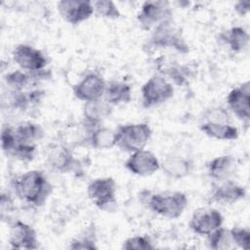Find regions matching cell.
I'll return each mask as SVG.
<instances>
[{"mask_svg":"<svg viewBox=\"0 0 250 250\" xmlns=\"http://www.w3.org/2000/svg\"><path fill=\"white\" fill-rule=\"evenodd\" d=\"M9 245L12 249H37L39 241L35 229L21 220L10 222L9 229Z\"/></svg>","mask_w":250,"mask_h":250,"instance_id":"14","label":"cell"},{"mask_svg":"<svg viewBox=\"0 0 250 250\" xmlns=\"http://www.w3.org/2000/svg\"><path fill=\"white\" fill-rule=\"evenodd\" d=\"M112 106L104 99L86 102L82 109V122L90 129L103 125L104 121L110 116Z\"/></svg>","mask_w":250,"mask_h":250,"instance_id":"19","label":"cell"},{"mask_svg":"<svg viewBox=\"0 0 250 250\" xmlns=\"http://www.w3.org/2000/svg\"><path fill=\"white\" fill-rule=\"evenodd\" d=\"M125 169L139 177H149L160 170V161L156 155L147 149L130 153L124 161Z\"/></svg>","mask_w":250,"mask_h":250,"instance_id":"12","label":"cell"},{"mask_svg":"<svg viewBox=\"0 0 250 250\" xmlns=\"http://www.w3.org/2000/svg\"><path fill=\"white\" fill-rule=\"evenodd\" d=\"M206 244L213 250H228L234 247L229 229L223 226L206 235Z\"/></svg>","mask_w":250,"mask_h":250,"instance_id":"26","label":"cell"},{"mask_svg":"<svg viewBox=\"0 0 250 250\" xmlns=\"http://www.w3.org/2000/svg\"><path fill=\"white\" fill-rule=\"evenodd\" d=\"M219 37L231 52L236 54L244 52L249 46V33L242 26H231L221 32Z\"/></svg>","mask_w":250,"mask_h":250,"instance_id":"22","label":"cell"},{"mask_svg":"<svg viewBox=\"0 0 250 250\" xmlns=\"http://www.w3.org/2000/svg\"><path fill=\"white\" fill-rule=\"evenodd\" d=\"M122 249L126 250H150L155 246L148 235H134L126 238L122 242Z\"/></svg>","mask_w":250,"mask_h":250,"instance_id":"30","label":"cell"},{"mask_svg":"<svg viewBox=\"0 0 250 250\" xmlns=\"http://www.w3.org/2000/svg\"><path fill=\"white\" fill-rule=\"evenodd\" d=\"M18 144L15 127L10 126L9 124H4L1 129V147L4 154L10 156L16 145Z\"/></svg>","mask_w":250,"mask_h":250,"instance_id":"32","label":"cell"},{"mask_svg":"<svg viewBox=\"0 0 250 250\" xmlns=\"http://www.w3.org/2000/svg\"><path fill=\"white\" fill-rule=\"evenodd\" d=\"M12 59L20 69L26 72L45 69L48 64V59L41 50L24 43L15 46L12 51Z\"/></svg>","mask_w":250,"mask_h":250,"instance_id":"9","label":"cell"},{"mask_svg":"<svg viewBox=\"0 0 250 250\" xmlns=\"http://www.w3.org/2000/svg\"><path fill=\"white\" fill-rule=\"evenodd\" d=\"M106 81L104 76L97 72L91 71L86 73L72 87L73 96L83 103L96 101L104 98Z\"/></svg>","mask_w":250,"mask_h":250,"instance_id":"10","label":"cell"},{"mask_svg":"<svg viewBox=\"0 0 250 250\" xmlns=\"http://www.w3.org/2000/svg\"><path fill=\"white\" fill-rule=\"evenodd\" d=\"M233 9L239 17H245L249 14L250 2L249 1H237L233 5Z\"/></svg>","mask_w":250,"mask_h":250,"instance_id":"37","label":"cell"},{"mask_svg":"<svg viewBox=\"0 0 250 250\" xmlns=\"http://www.w3.org/2000/svg\"><path fill=\"white\" fill-rule=\"evenodd\" d=\"M148 45L155 49H173L183 55L189 52L182 30L173 22V20L163 21L152 29Z\"/></svg>","mask_w":250,"mask_h":250,"instance_id":"4","label":"cell"},{"mask_svg":"<svg viewBox=\"0 0 250 250\" xmlns=\"http://www.w3.org/2000/svg\"><path fill=\"white\" fill-rule=\"evenodd\" d=\"M16 210L15 200L14 196L9 191H2L0 196V211H1V220L7 221L10 218V216L14 213Z\"/></svg>","mask_w":250,"mask_h":250,"instance_id":"35","label":"cell"},{"mask_svg":"<svg viewBox=\"0 0 250 250\" xmlns=\"http://www.w3.org/2000/svg\"><path fill=\"white\" fill-rule=\"evenodd\" d=\"M228 108L246 127L250 122V83L246 81L232 88L226 98Z\"/></svg>","mask_w":250,"mask_h":250,"instance_id":"13","label":"cell"},{"mask_svg":"<svg viewBox=\"0 0 250 250\" xmlns=\"http://www.w3.org/2000/svg\"><path fill=\"white\" fill-rule=\"evenodd\" d=\"M117 185L112 177H100L87 186V195L101 211L112 212L117 208Z\"/></svg>","mask_w":250,"mask_h":250,"instance_id":"5","label":"cell"},{"mask_svg":"<svg viewBox=\"0 0 250 250\" xmlns=\"http://www.w3.org/2000/svg\"><path fill=\"white\" fill-rule=\"evenodd\" d=\"M194 169V162L187 156L170 154L160 161V170L172 180L178 181L188 177Z\"/></svg>","mask_w":250,"mask_h":250,"instance_id":"17","label":"cell"},{"mask_svg":"<svg viewBox=\"0 0 250 250\" xmlns=\"http://www.w3.org/2000/svg\"><path fill=\"white\" fill-rule=\"evenodd\" d=\"M92 2L94 7V14H96L98 17L108 20H117L120 18L121 13L113 1L97 0Z\"/></svg>","mask_w":250,"mask_h":250,"instance_id":"29","label":"cell"},{"mask_svg":"<svg viewBox=\"0 0 250 250\" xmlns=\"http://www.w3.org/2000/svg\"><path fill=\"white\" fill-rule=\"evenodd\" d=\"M45 161L50 169L60 174H77L81 171V164L75 158L72 149L60 142L50 144L46 147Z\"/></svg>","mask_w":250,"mask_h":250,"instance_id":"7","label":"cell"},{"mask_svg":"<svg viewBox=\"0 0 250 250\" xmlns=\"http://www.w3.org/2000/svg\"><path fill=\"white\" fill-rule=\"evenodd\" d=\"M237 170V161L230 154L216 156L206 163V172L210 179L222 182L231 179Z\"/></svg>","mask_w":250,"mask_h":250,"instance_id":"18","label":"cell"},{"mask_svg":"<svg viewBox=\"0 0 250 250\" xmlns=\"http://www.w3.org/2000/svg\"><path fill=\"white\" fill-rule=\"evenodd\" d=\"M91 130L82 121L79 124H70L62 130L60 143L72 150L77 147L89 146L88 141Z\"/></svg>","mask_w":250,"mask_h":250,"instance_id":"20","label":"cell"},{"mask_svg":"<svg viewBox=\"0 0 250 250\" xmlns=\"http://www.w3.org/2000/svg\"><path fill=\"white\" fill-rule=\"evenodd\" d=\"M4 81L9 88V91L21 92L24 91L30 84H34L29 72L21 69H17L8 72L4 76Z\"/></svg>","mask_w":250,"mask_h":250,"instance_id":"27","label":"cell"},{"mask_svg":"<svg viewBox=\"0 0 250 250\" xmlns=\"http://www.w3.org/2000/svg\"><path fill=\"white\" fill-rule=\"evenodd\" d=\"M161 75L166 77L173 85L184 86L188 84V79L192 76V71L186 64H171L164 68Z\"/></svg>","mask_w":250,"mask_h":250,"instance_id":"28","label":"cell"},{"mask_svg":"<svg viewBox=\"0 0 250 250\" xmlns=\"http://www.w3.org/2000/svg\"><path fill=\"white\" fill-rule=\"evenodd\" d=\"M115 132L116 146L129 153L144 149L152 136V129L146 122L121 124Z\"/></svg>","mask_w":250,"mask_h":250,"instance_id":"3","label":"cell"},{"mask_svg":"<svg viewBox=\"0 0 250 250\" xmlns=\"http://www.w3.org/2000/svg\"><path fill=\"white\" fill-rule=\"evenodd\" d=\"M88 146L96 150H107L116 146L115 129L98 126L91 130L89 135Z\"/></svg>","mask_w":250,"mask_h":250,"instance_id":"24","label":"cell"},{"mask_svg":"<svg viewBox=\"0 0 250 250\" xmlns=\"http://www.w3.org/2000/svg\"><path fill=\"white\" fill-rule=\"evenodd\" d=\"M169 20H173V10L168 1H146L137 14L140 27L148 31Z\"/></svg>","mask_w":250,"mask_h":250,"instance_id":"8","label":"cell"},{"mask_svg":"<svg viewBox=\"0 0 250 250\" xmlns=\"http://www.w3.org/2000/svg\"><path fill=\"white\" fill-rule=\"evenodd\" d=\"M61 18L69 24H79L94 15L92 1L86 0H61L57 4Z\"/></svg>","mask_w":250,"mask_h":250,"instance_id":"15","label":"cell"},{"mask_svg":"<svg viewBox=\"0 0 250 250\" xmlns=\"http://www.w3.org/2000/svg\"><path fill=\"white\" fill-rule=\"evenodd\" d=\"M199 130L208 138L217 141H235L239 137L238 129L230 123L201 122Z\"/></svg>","mask_w":250,"mask_h":250,"instance_id":"23","label":"cell"},{"mask_svg":"<svg viewBox=\"0 0 250 250\" xmlns=\"http://www.w3.org/2000/svg\"><path fill=\"white\" fill-rule=\"evenodd\" d=\"M11 187L14 195L21 202L35 208L43 206L54 190L46 174L38 169L28 170L16 176L11 181Z\"/></svg>","mask_w":250,"mask_h":250,"instance_id":"1","label":"cell"},{"mask_svg":"<svg viewBox=\"0 0 250 250\" xmlns=\"http://www.w3.org/2000/svg\"><path fill=\"white\" fill-rule=\"evenodd\" d=\"M223 223L224 216L218 209L201 207L192 213L188 222V228L193 233L206 236L214 229L223 226Z\"/></svg>","mask_w":250,"mask_h":250,"instance_id":"11","label":"cell"},{"mask_svg":"<svg viewBox=\"0 0 250 250\" xmlns=\"http://www.w3.org/2000/svg\"><path fill=\"white\" fill-rule=\"evenodd\" d=\"M37 145H28V144H21L18 143L13 149L10 157H13L21 162H31L36 155Z\"/></svg>","mask_w":250,"mask_h":250,"instance_id":"31","label":"cell"},{"mask_svg":"<svg viewBox=\"0 0 250 250\" xmlns=\"http://www.w3.org/2000/svg\"><path fill=\"white\" fill-rule=\"evenodd\" d=\"M245 197V188L231 179L217 182V184L213 187L210 194V198L213 201L223 205L234 204L244 199Z\"/></svg>","mask_w":250,"mask_h":250,"instance_id":"16","label":"cell"},{"mask_svg":"<svg viewBox=\"0 0 250 250\" xmlns=\"http://www.w3.org/2000/svg\"><path fill=\"white\" fill-rule=\"evenodd\" d=\"M15 133L18 143L37 145L44 137V130L38 123L32 121H23L15 127Z\"/></svg>","mask_w":250,"mask_h":250,"instance_id":"25","label":"cell"},{"mask_svg":"<svg viewBox=\"0 0 250 250\" xmlns=\"http://www.w3.org/2000/svg\"><path fill=\"white\" fill-rule=\"evenodd\" d=\"M234 247L248 250L250 247V230L247 228L232 227L229 229Z\"/></svg>","mask_w":250,"mask_h":250,"instance_id":"34","label":"cell"},{"mask_svg":"<svg viewBox=\"0 0 250 250\" xmlns=\"http://www.w3.org/2000/svg\"><path fill=\"white\" fill-rule=\"evenodd\" d=\"M174 85L163 75L150 76L141 88V101L144 108L158 106L174 96Z\"/></svg>","mask_w":250,"mask_h":250,"instance_id":"6","label":"cell"},{"mask_svg":"<svg viewBox=\"0 0 250 250\" xmlns=\"http://www.w3.org/2000/svg\"><path fill=\"white\" fill-rule=\"evenodd\" d=\"M229 113L223 106H212L206 109L203 113L201 122L213 123H229Z\"/></svg>","mask_w":250,"mask_h":250,"instance_id":"33","label":"cell"},{"mask_svg":"<svg viewBox=\"0 0 250 250\" xmlns=\"http://www.w3.org/2000/svg\"><path fill=\"white\" fill-rule=\"evenodd\" d=\"M92 233V232H91ZM90 233V234H91ZM90 234H85L81 235L78 237H75L69 241L68 248L73 249V250H78V249H97V242L95 235H90Z\"/></svg>","mask_w":250,"mask_h":250,"instance_id":"36","label":"cell"},{"mask_svg":"<svg viewBox=\"0 0 250 250\" xmlns=\"http://www.w3.org/2000/svg\"><path fill=\"white\" fill-rule=\"evenodd\" d=\"M140 195L141 201L149 211L169 220L180 218L188 205L187 193L180 190L151 192L144 189Z\"/></svg>","mask_w":250,"mask_h":250,"instance_id":"2","label":"cell"},{"mask_svg":"<svg viewBox=\"0 0 250 250\" xmlns=\"http://www.w3.org/2000/svg\"><path fill=\"white\" fill-rule=\"evenodd\" d=\"M103 99L111 106L129 104L132 101V87L125 81H107Z\"/></svg>","mask_w":250,"mask_h":250,"instance_id":"21","label":"cell"}]
</instances>
